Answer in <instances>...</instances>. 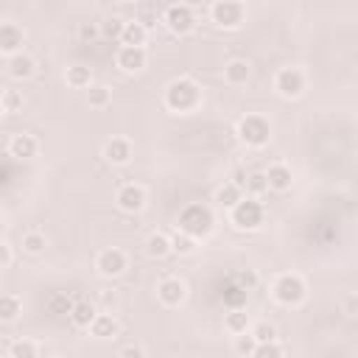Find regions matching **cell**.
I'll list each match as a JSON object with an SVG mask.
<instances>
[{
  "label": "cell",
  "mask_w": 358,
  "mask_h": 358,
  "mask_svg": "<svg viewBox=\"0 0 358 358\" xmlns=\"http://www.w3.org/2000/svg\"><path fill=\"white\" fill-rule=\"evenodd\" d=\"M162 103L168 112H176V115H187L193 109L201 106V87L187 78V76H179L173 78L168 87H165V95H162Z\"/></svg>",
  "instance_id": "6da1fadb"
},
{
  "label": "cell",
  "mask_w": 358,
  "mask_h": 358,
  "mask_svg": "<svg viewBox=\"0 0 358 358\" xmlns=\"http://www.w3.org/2000/svg\"><path fill=\"white\" fill-rule=\"evenodd\" d=\"M305 296H308V285H305V280L296 271H282V274L274 277V282H271V299L277 305L296 308V305L305 302Z\"/></svg>",
  "instance_id": "7a4b0ae2"
},
{
  "label": "cell",
  "mask_w": 358,
  "mask_h": 358,
  "mask_svg": "<svg viewBox=\"0 0 358 358\" xmlns=\"http://www.w3.org/2000/svg\"><path fill=\"white\" fill-rule=\"evenodd\" d=\"M215 227V215L207 204H187L182 213H179V221H176V229L190 235V238H207Z\"/></svg>",
  "instance_id": "3957f363"
},
{
  "label": "cell",
  "mask_w": 358,
  "mask_h": 358,
  "mask_svg": "<svg viewBox=\"0 0 358 358\" xmlns=\"http://www.w3.org/2000/svg\"><path fill=\"white\" fill-rule=\"evenodd\" d=\"M235 134L246 148H263L271 140V123L263 115H243L235 123Z\"/></svg>",
  "instance_id": "277c9868"
},
{
  "label": "cell",
  "mask_w": 358,
  "mask_h": 358,
  "mask_svg": "<svg viewBox=\"0 0 358 358\" xmlns=\"http://www.w3.org/2000/svg\"><path fill=\"white\" fill-rule=\"evenodd\" d=\"M229 221L235 229H243V232H255L263 227L266 221V207L257 201V199H249L243 196L232 210H229Z\"/></svg>",
  "instance_id": "5b68a950"
},
{
  "label": "cell",
  "mask_w": 358,
  "mask_h": 358,
  "mask_svg": "<svg viewBox=\"0 0 358 358\" xmlns=\"http://www.w3.org/2000/svg\"><path fill=\"white\" fill-rule=\"evenodd\" d=\"M210 20L224 31H235L246 20V6L238 0H215L210 6Z\"/></svg>",
  "instance_id": "8992f818"
},
{
  "label": "cell",
  "mask_w": 358,
  "mask_h": 358,
  "mask_svg": "<svg viewBox=\"0 0 358 358\" xmlns=\"http://www.w3.org/2000/svg\"><path fill=\"white\" fill-rule=\"evenodd\" d=\"M305 73L299 70V67H280L277 73H274V92L280 95V98H285V101H294V98H299L302 92H305Z\"/></svg>",
  "instance_id": "52a82bcc"
},
{
  "label": "cell",
  "mask_w": 358,
  "mask_h": 358,
  "mask_svg": "<svg viewBox=\"0 0 358 358\" xmlns=\"http://www.w3.org/2000/svg\"><path fill=\"white\" fill-rule=\"evenodd\" d=\"M162 22H165V28L171 34L185 36V34H190L196 28V14H193V8L187 3H171L165 8V14H162Z\"/></svg>",
  "instance_id": "ba28073f"
},
{
  "label": "cell",
  "mask_w": 358,
  "mask_h": 358,
  "mask_svg": "<svg viewBox=\"0 0 358 358\" xmlns=\"http://www.w3.org/2000/svg\"><path fill=\"white\" fill-rule=\"evenodd\" d=\"M95 268H98V274L101 277H120L126 268H129V257H126V252L123 249H117V246H106V249H101L98 252V257H95Z\"/></svg>",
  "instance_id": "9c48e42d"
},
{
  "label": "cell",
  "mask_w": 358,
  "mask_h": 358,
  "mask_svg": "<svg viewBox=\"0 0 358 358\" xmlns=\"http://www.w3.org/2000/svg\"><path fill=\"white\" fill-rule=\"evenodd\" d=\"M115 204L123 213H140L145 207V187L143 185H134V182L120 185L117 193H115Z\"/></svg>",
  "instance_id": "30bf717a"
},
{
  "label": "cell",
  "mask_w": 358,
  "mask_h": 358,
  "mask_svg": "<svg viewBox=\"0 0 358 358\" xmlns=\"http://www.w3.org/2000/svg\"><path fill=\"white\" fill-rule=\"evenodd\" d=\"M157 299H159L165 308H179V305L187 299V285H185V280H179V277H165V280H159V285H157Z\"/></svg>",
  "instance_id": "8fae6325"
},
{
  "label": "cell",
  "mask_w": 358,
  "mask_h": 358,
  "mask_svg": "<svg viewBox=\"0 0 358 358\" xmlns=\"http://www.w3.org/2000/svg\"><path fill=\"white\" fill-rule=\"evenodd\" d=\"M115 64L123 73H143L145 64H148V50L145 48H126V45H120L117 53H115Z\"/></svg>",
  "instance_id": "7c38bea8"
},
{
  "label": "cell",
  "mask_w": 358,
  "mask_h": 358,
  "mask_svg": "<svg viewBox=\"0 0 358 358\" xmlns=\"http://www.w3.org/2000/svg\"><path fill=\"white\" fill-rule=\"evenodd\" d=\"M101 154H103V159H106L109 165H129L131 157H134V145H131V140H126V137H109V140L103 143Z\"/></svg>",
  "instance_id": "4fadbf2b"
},
{
  "label": "cell",
  "mask_w": 358,
  "mask_h": 358,
  "mask_svg": "<svg viewBox=\"0 0 358 358\" xmlns=\"http://www.w3.org/2000/svg\"><path fill=\"white\" fill-rule=\"evenodd\" d=\"M22 42H25V31H22L17 22L3 20V22H0V53L14 56V53L22 50Z\"/></svg>",
  "instance_id": "5bb4252c"
},
{
  "label": "cell",
  "mask_w": 358,
  "mask_h": 358,
  "mask_svg": "<svg viewBox=\"0 0 358 358\" xmlns=\"http://www.w3.org/2000/svg\"><path fill=\"white\" fill-rule=\"evenodd\" d=\"M263 176H266L268 190H274V193H285V190H291V185H294V173H291V168H288L285 162L268 165V171H263Z\"/></svg>",
  "instance_id": "9a60e30c"
},
{
  "label": "cell",
  "mask_w": 358,
  "mask_h": 358,
  "mask_svg": "<svg viewBox=\"0 0 358 358\" xmlns=\"http://www.w3.org/2000/svg\"><path fill=\"white\" fill-rule=\"evenodd\" d=\"M36 151H39V140H36L34 134L20 131V134H14V137L8 140V154L17 157V159H34Z\"/></svg>",
  "instance_id": "2e32d148"
},
{
  "label": "cell",
  "mask_w": 358,
  "mask_h": 358,
  "mask_svg": "<svg viewBox=\"0 0 358 358\" xmlns=\"http://www.w3.org/2000/svg\"><path fill=\"white\" fill-rule=\"evenodd\" d=\"M87 330H90L92 338H98V341H109V338H115V336L120 333V324H117V319H115L112 313H98Z\"/></svg>",
  "instance_id": "e0dca14e"
},
{
  "label": "cell",
  "mask_w": 358,
  "mask_h": 358,
  "mask_svg": "<svg viewBox=\"0 0 358 358\" xmlns=\"http://www.w3.org/2000/svg\"><path fill=\"white\" fill-rule=\"evenodd\" d=\"M6 70H8V76H11L14 81H22V78H31V76H34L36 62H34V56H28V53H22V50H20V53L8 56Z\"/></svg>",
  "instance_id": "ac0fdd59"
},
{
  "label": "cell",
  "mask_w": 358,
  "mask_h": 358,
  "mask_svg": "<svg viewBox=\"0 0 358 358\" xmlns=\"http://www.w3.org/2000/svg\"><path fill=\"white\" fill-rule=\"evenodd\" d=\"M249 76H252V64L246 59H232L224 64V81L229 87H243L249 81Z\"/></svg>",
  "instance_id": "d6986e66"
},
{
  "label": "cell",
  "mask_w": 358,
  "mask_h": 358,
  "mask_svg": "<svg viewBox=\"0 0 358 358\" xmlns=\"http://www.w3.org/2000/svg\"><path fill=\"white\" fill-rule=\"evenodd\" d=\"M145 39H148V31L137 22V20H126L123 22V34H120V45L126 48H145Z\"/></svg>",
  "instance_id": "ffe728a7"
},
{
  "label": "cell",
  "mask_w": 358,
  "mask_h": 358,
  "mask_svg": "<svg viewBox=\"0 0 358 358\" xmlns=\"http://www.w3.org/2000/svg\"><path fill=\"white\" fill-rule=\"evenodd\" d=\"M95 316H98V308H95L90 299H78V302H73V310H70L67 319H70L76 327H90Z\"/></svg>",
  "instance_id": "44dd1931"
},
{
  "label": "cell",
  "mask_w": 358,
  "mask_h": 358,
  "mask_svg": "<svg viewBox=\"0 0 358 358\" xmlns=\"http://www.w3.org/2000/svg\"><path fill=\"white\" fill-rule=\"evenodd\" d=\"M64 81L73 87V90H90L92 84V70L87 64H70L64 70Z\"/></svg>",
  "instance_id": "7402d4cb"
},
{
  "label": "cell",
  "mask_w": 358,
  "mask_h": 358,
  "mask_svg": "<svg viewBox=\"0 0 358 358\" xmlns=\"http://www.w3.org/2000/svg\"><path fill=\"white\" fill-rule=\"evenodd\" d=\"M145 255L154 257V260L171 255V235H165V232H151V235L145 238Z\"/></svg>",
  "instance_id": "603a6c76"
},
{
  "label": "cell",
  "mask_w": 358,
  "mask_h": 358,
  "mask_svg": "<svg viewBox=\"0 0 358 358\" xmlns=\"http://www.w3.org/2000/svg\"><path fill=\"white\" fill-rule=\"evenodd\" d=\"M241 199H243V187H238L235 182H224L221 187H215V204H221L227 210H232Z\"/></svg>",
  "instance_id": "cb8c5ba5"
},
{
  "label": "cell",
  "mask_w": 358,
  "mask_h": 358,
  "mask_svg": "<svg viewBox=\"0 0 358 358\" xmlns=\"http://www.w3.org/2000/svg\"><path fill=\"white\" fill-rule=\"evenodd\" d=\"M22 313V299L17 294H0V322H17Z\"/></svg>",
  "instance_id": "d4e9b609"
},
{
  "label": "cell",
  "mask_w": 358,
  "mask_h": 358,
  "mask_svg": "<svg viewBox=\"0 0 358 358\" xmlns=\"http://www.w3.org/2000/svg\"><path fill=\"white\" fill-rule=\"evenodd\" d=\"M249 313L243 310V308H232L227 316H224V327L232 333V336H241V333H246L249 330Z\"/></svg>",
  "instance_id": "484cf974"
},
{
  "label": "cell",
  "mask_w": 358,
  "mask_h": 358,
  "mask_svg": "<svg viewBox=\"0 0 358 358\" xmlns=\"http://www.w3.org/2000/svg\"><path fill=\"white\" fill-rule=\"evenodd\" d=\"M87 103H90V109H106L112 103V90L106 84H90Z\"/></svg>",
  "instance_id": "4316f807"
},
{
  "label": "cell",
  "mask_w": 358,
  "mask_h": 358,
  "mask_svg": "<svg viewBox=\"0 0 358 358\" xmlns=\"http://www.w3.org/2000/svg\"><path fill=\"white\" fill-rule=\"evenodd\" d=\"M249 336L255 338V344H271V341H277V327L271 322L260 319V322L249 324Z\"/></svg>",
  "instance_id": "83f0119b"
},
{
  "label": "cell",
  "mask_w": 358,
  "mask_h": 358,
  "mask_svg": "<svg viewBox=\"0 0 358 358\" xmlns=\"http://www.w3.org/2000/svg\"><path fill=\"white\" fill-rule=\"evenodd\" d=\"M45 305H48V313H53V316H70V310H73V299L64 291H53Z\"/></svg>",
  "instance_id": "f1b7e54d"
},
{
  "label": "cell",
  "mask_w": 358,
  "mask_h": 358,
  "mask_svg": "<svg viewBox=\"0 0 358 358\" xmlns=\"http://www.w3.org/2000/svg\"><path fill=\"white\" fill-rule=\"evenodd\" d=\"M45 246H48V238H45L42 232L31 229V232H25V235H22V252H25V255L36 257V255H42V252H45Z\"/></svg>",
  "instance_id": "f546056e"
},
{
  "label": "cell",
  "mask_w": 358,
  "mask_h": 358,
  "mask_svg": "<svg viewBox=\"0 0 358 358\" xmlns=\"http://www.w3.org/2000/svg\"><path fill=\"white\" fill-rule=\"evenodd\" d=\"M196 246H199V241L190 238V235H185V232H179V229L171 235V252H173V255H182V257H185V255H193Z\"/></svg>",
  "instance_id": "4dcf8cb0"
},
{
  "label": "cell",
  "mask_w": 358,
  "mask_h": 358,
  "mask_svg": "<svg viewBox=\"0 0 358 358\" xmlns=\"http://www.w3.org/2000/svg\"><path fill=\"white\" fill-rule=\"evenodd\" d=\"M8 355L11 358H39V347L31 338H17V341H11Z\"/></svg>",
  "instance_id": "1f68e13d"
},
{
  "label": "cell",
  "mask_w": 358,
  "mask_h": 358,
  "mask_svg": "<svg viewBox=\"0 0 358 358\" xmlns=\"http://www.w3.org/2000/svg\"><path fill=\"white\" fill-rule=\"evenodd\" d=\"M243 190H246V196H249V199H260V196L268 190V185H266V176H263L260 171L249 173V176L243 179Z\"/></svg>",
  "instance_id": "d6a6232c"
},
{
  "label": "cell",
  "mask_w": 358,
  "mask_h": 358,
  "mask_svg": "<svg viewBox=\"0 0 358 358\" xmlns=\"http://www.w3.org/2000/svg\"><path fill=\"white\" fill-rule=\"evenodd\" d=\"M22 109V92L20 90H0V112H20Z\"/></svg>",
  "instance_id": "836d02e7"
},
{
  "label": "cell",
  "mask_w": 358,
  "mask_h": 358,
  "mask_svg": "<svg viewBox=\"0 0 358 358\" xmlns=\"http://www.w3.org/2000/svg\"><path fill=\"white\" fill-rule=\"evenodd\" d=\"M123 22H126V20H120V17H109V20L98 22L101 36H103V39H120V34H123Z\"/></svg>",
  "instance_id": "e575fe53"
},
{
  "label": "cell",
  "mask_w": 358,
  "mask_h": 358,
  "mask_svg": "<svg viewBox=\"0 0 358 358\" xmlns=\"http://www.w3.org/2000/svg\"><path fill=\"white\" fill-rule=\"evenodd\" d=\"M249 358H285V350L280 341H271V344H257L255 352Z\"/></svg>",
  "instance_id": "d590c367"
},
{
  "label": "cell",
  "mask_w": 358,
  "mask_h": 358,
  "mask_svg": "<svg viewBox=\"0 0 358 358\" xmlns=\"http://www.w3.org/2000/svg\"><path fill=\"white\" fill-rule=\"evenodd\" d=\"M76 34H78V42H84V45H92L95 39H101V28H98V22H81Z\"/></svg>",
  "instance_id": "8d00e7d4"
},
{
  "label": "cell",
  "mask_w": 358,
  "mask_h": 358,
  "mask_svg": "<svg viewBox=\"0 0 358 358\" xmlns=\"http://www.w3.org/2000/svg\"><path fill=\"white\" fill-rule=\"evenodd\" d=\"M255 338L249 336V330L246 333H241V336H235V355H243V358H249L252 352H255Z\"/></svg>",
  "instance_id": "74e56055"
},
{
  "label": "cell",
  "mask_w": 358,
  "mask_h": 358,
  "mask_svg": "<svg viewBox=\"0 0 358 358\" xmlns=\"http://www.w3.org/2000/svg\"><path fill=\"white\" fill-rule=\"evenodd\" d=\"M232 280H235V282H238V288H243L246 294H249V291L255 288V282H257V277H255L252 271H235V274H232Z\"/></svg>",
  "instance_id": "f35d334b"
},
{
  "label": "cell",
  "mask_w": 358,
  "mask_h": 358,
  "mask_svg": "<svg viewBox=\"0 0 358 358\" xmlns=\"http://www.w3.org/2000/svg\"><path fill=\"white\" fill-rule=\"evenodd\" d=\"M117 358H148V355H145V350H143L140 344H126V347L117 352Z\"/></svg>",
  "instance_id": "ab89813d"
},
{
  "label": "cell",
  "mask_w": 358,
  "mask_h": 358,
  "mask_svg": "<svg viewBox=\"0 0 358 358\" xmlns=\"http://www.w3.org/2000/svg\"><path fill=\"white\" fill-rule=\"evenodd\" d=\"M11 260H14L11 246H8L6 241H0V268H8V266H11Z\"/></svg>",
  "instance_id": "60d3db41"
},
{
  "label": "cell",
  "mask_w": 358,
  "mask_h": 358,
  "mask_svg": "<svg viewBox=\"0 0 358 358\" xmlns=\"http://www.w3.org/2000/svg\"><path fill=\"white\" fill-rule=\"evenodd\" d=\"M355 294H347V299H344V308H347V316H355Z\"/></svg>",
  "instance_id": "b9f144b4"
},
{
  "label": "cell",
  "mask_w": 358,
  "mask_h": 358,
  "mask_svg": "<svg viewBox=\"0 0 358 358\" xmlns=\"http://www.w3.org/2000/svg\"><path fill=\"white\" fill-rule=\"evenodd\" d=\"M48 358H62V355H48Z\"/></svg>",
  "instance_id": "7bdbcfd3"
},
{
  "label": "cell",
  "mask_w": 358,
  "mask_h": 358,
  "mask_svg": "<svg viewBox=\"0 0 358 358\" xmlns=\"http://www.w3.org/2000/svg\"><path fill=\"white\" fill-rule=\"evenodd\" d=\"M0 358H11V355H0Z\"/></svg>",
  "instance_id": "ee69618b"
},
{
  "label": "cell",
  "mask_w": 358,
  "mask_h": 358,
  "mask_svg": "<svg viewBox=\"0 0 358 358\" xmlns=\"http://www.w3.org/2000/svg\"><path fill=\"white\" fill-rule=\"evenodd\" d=\"M238 358H243V355H238Z\"/></svg>",
  "instance_id": "f6af8a7d"
}]
</instances>
